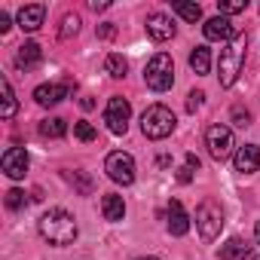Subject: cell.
<instances>
[{"label": "cell", "mask_w": 260, "mask_h": 260, "mask_svg": "<svg viewBox=\"0 0 260 260\" xmlns=\"http://www.w3.org/2000/svg\"><path fill=\"white\" fill-rule=\"evenodd\" d=\"M187 166L196 172V169H199V156H196V153H187Z\"/></svg>", "instance_id": "836d02e7"}, {"label": "cell", "mask_w": 260, "mask_h": 260, "mask_svg": "<svg viewBox=\"0 0 260 260\" xmlns=\"http://www.w3.org/2000/svg\"><path fill=\"white\" fill-rule=\"evenodd\" d=\"M138 260H159V257H138Z\"/></svg>", "instance_id": "d590c367"}, {"label": "cell", "mask_w": 260, "mask_h": 260, "mask_svg": "<svg viewBox=\"0 0 260 260\" xmlns=\"http://www.w3.org/2000/svg\"><path fill=\"white\" fill-rule=\"evenodd\" d=\"M4 202H7V208H10V211H22V208L28 205V199H25V193H22V190H10Z\"/></svg>", "instance_id": "83f0119b"}, {"label": "cell", "mask_w": 260, "mask_h": 260, "mask_svg": "<svg viewBox=\"0 0 260 260\" xmlns=\"http://www.w3.org/2000/svg\"><path fill=\"white\" fill-rule=\"evenodd\" d=\"M172 10H175L184 22H199V19H202V7H199V4H190V0H175Z\"/></svg>", "instance_id": "603a6c76"}, {"label": "cell", "mask_w": 260, "mask_h": 260, "mask_svg": "<svg viewBox=\"0 0 260 260\" xmlns=\"http://www.w3.org/2000/svg\"><path fill=\"white\" fill-rule=\"evenodd\" d=\"M193 220H196V230H199L202 242H214L220 236V230H223V208L214 199H205V202L196 205V217Z\"/></svg>", "instance_id": "5b68a950"}, {"label": "cell", "mask_w": 260, "mask_h": 260, "mask_svg": "<svg viewBox=\"0 0 260 260\" xmlns=\"http://www.w3.org/2000/svg\"><path fill=\"white\" fill-rule=\"evenodd\" d=\"M101 214H104V220H110V223L122 220V217H125V202H122V196L107 193V196L101 199Z\"/></svg>", "instance_id": "e0dca14e"}, {"label": "cell", "mask_w": 260, "mask_h": 260, "mask_svg": "<svg viewBox=\"0 0 260 260\" xmlns=\"http://www.w3.org/2000/svg\"><path fill=\"white\" fill-rule=\"evenodd\" d=\"M46 19V7L43 4H28L19 10V28L22 31H37Z\"/></svg>", "instance_id": "9a60e30c"}, {"label": "cell", "mask_w": 260, "mask_h": 260, "mask_svg": "<svg viewBox=\"0 0 260 260\" xmlns=\"http://www.w3.org/2000/svg\"><path fill=\"white\" fill-rule=\"evenodd\" d=\"M141 132L144 138L150 141H162L175 132V113L166 107V104H150L144 113H141Z\"/></svg>", "instance_id": "3957f363"}, {"label": "cell", "mask_w": 260, "mask_h": 260, "mask_svg": "<svg viewBox=\"0 0 260 260\" xmlns=\"http://www.w3.org/2000/svg\"><path fill=\"white\" fill-rule=\"evenodd\" d=\"M251 260H260V254H254V257H251Z\"/></svg>", "instance_id": "8d00e7d4"}, {"label": "cell", "mask_w": 260, "mask_h": 260, "mask_svg": "<svg viewBox=\"0 0 260 260\" xmlns=\"http://www.w3.org/2000/svg\"><path fill=\"white\" fill-rule=\"evenodd\" d=\"M233 162H236V172L254 175V172L260 169V144H245V147H239Z\"/></svg>", "instance_id": "5bb4252c"}, {"label": "cell", "mask_w": 260, "mask_h": 260, "mask_svg": "<svg viewBox=\"0 0 260 260\" xmlns=\"http://www.w3.org/2000/svg\"><path fill=\"white\" fill-rule=\"evenodd\" d=\"M64 132H68V122L61 116H49V119L40 122V135L43 138H64Z\"/></svg>", "instance_id": "44dd1931"}, {"label": "cell", "mask_w": 260, "mask_h": 260, "mask_svg": "<svg viewBox=\"0 0 260 260\" xmlns=\"http://www.w3.org/2000/svg\"><path fill=\"white\" fill-rule=\"evenodd\" d=\"M233 122L245 128V125H251V113H248L245 107H239V104H236V107H233Z\"/></svg>", "instance_id": "f546056e"}, {"label": "cell", "mask_w": 260, "mask_h": 260, "mask_svg": "<svg viewBox=\"0 0 260 260\" xmlns=\"http://www.w3.org/2000/svg\"><path fill=\"white\" fill-rule=\"evenodd\" d=\"M190 181H193V169L184 162V166L178 169V184H190Z\"/></svg>", "instance_id": "1f68e13d"}, {"label": "cell", "mask_w": 260, "mask_h": 260, "mask_svg": "<svg viewBox=\"0 0 260 260\" xmlns=\"http://www.w3.org/2000/svg\"><path fill=\"white\" fill-rule=\"evenodd\" d=\"M68 181L74 184V190L77 193H83V196H89L92 190H95V184H92V178L86 175V172H68Z\"/></svg>", "instance_id": "d4e9b609"}, {"label": "cell", "mask_w": 260, "mask_h": 260, "mask_svg": "<svg viewBox=\"0 0 260 260\" xmlns=\"http://www.w3.org/2000/svg\"><path fill=\"white\" fill-rule=\"evenodd\" d=\"M202 98H205V92H202V89H193V92L187 95V110H190V113L199 110V107H202Z\"/></svg>", "instance_id": "f1b7e54d"}, {"label": "cell", "mask_w": 260, "mask_h": 260, "mask_svg": "<svg viewBox=\"0 0 260 260\" xmlns=\"http://www.w3.org/2000/svg\"><path fill=\"white\" fill-rule=\"evenodd\" d=\"M0 95H4V107H0V116H4V119H13V116L19 113V101H16V92H13V86H10L7 77L0 80Z\"/></svg>", "instance_id": "d6986e66"}, {"label": "cell", "mask_w": 260, "mask_h": 260, "mask_svg": "<svg viewBox=\"0 0 260 260\" xmlns=\"http://www.w3.org/2000/svg\"><path fill=\"white\" fill-rule=\"evenodd\" d=\"M0 166H4V172H7L13 181L25 178V175H28V150H25V147H10V150L4 153V159H0Z\"/></svg>", "instance_id": "30bf717a"}, {"label": "cell", "mask_w": 260, "mask_h": 260, "mask_svg": "<svg viewBox=\"0 0 260 260\" xmlns=\"http://www.w3.org/2000/svg\"><path fill=\"white\" fill-rule=\"evenodd\" d=\"M187 230H190V217H187L184 205L178 199H172L169 202V233L172 236H187Z\"/></svg>", "instance_id": "2e32d148"}, {"label": "cell", "mask_w": 260, "mask_h": 260, "mask_svg": "<svg viewBox=\"0 0 260 260\" xmlns=\"http://www.w3.org/2000/svg\"><path fill=\"white\" fill-rule=\"evenodd\" d=\"M77 34H80V16H77V13H68V16L61 19L58 37H61V40H71V37H77Z\"/></svg>", "instance_id": "cb8c5ba5"}, {"label": "cell", "mask_w": 260, "mask_h": 260, "mask_svg": "<svg viewBox=\"0 0 260 260\" xmlns=\"http://www.w3.org/2000/svg\"><path fill=\"white\" fill-rule=\"evenodd\" d=\"M128 116H132V104H128L122 95H113L104 107V122L113 135H125V128H128Z\"/></svg>", "instance_id": "ba28073f"}, {"label": "cell", "mask_w": 260, "mask_h": 260, "mask_svg": "<svg viewBox=\"0 0 260 260\" xmlns=\"http://www.w3.org/2000/svg\"><path fill=\"white\" fill-rule=\"evenodd\" d=\"M104 172H107V178H110L113 184H122V187L135 184V159H132V153L113 150V153L104 159Z\"/></svg>", "instance_id": "8992f818"}, {"label": "cell", "mask_w": 260, "mask_h": 260, "mask_svg": "<svg viewBox=\"0 0 260 260\" xmlns=\"http://www.w3.org/2000/svg\"><path fill=\"white\" fill-rule=\"evenodd\" d=\"M245 46H248V37L245 34H236L223 49H220V58H217V80L223 89L236 86L239 74H242V64H245Z\"/></svg>", "instance_id": "7a4b0ae2"}, {"label": "cell", "mask_w": 260, "mask_h": 260, "mask_svg": "<svg viewBox=\"0 0 260 260\" xmlns=\"http://www.w3.org/2000/svg\"><path fill=\"white\" fill-rule=\"evenodd\" d=\"M251 254V245L242 242L239 236H233L226 245H220V260H245Z\"/></svg>", "instance_id": "ac0fdd59"}, {"label": "cell", "mask_w": 260, "mask_h": 260, "mask_svg": "<svg viewBox=\"0 0 260 260\" xmlns=\"http://www.w3.org/2000/svg\"><path fill=\"white\" fill-rule=\"evenodd\" d=\"M254 236H257V245H260V223L254 226Z\"/></svg>", "instance_id": "e575fe53"}, {"label": "cell", "mask_w": 260, "mask_h": 260, "mask_svg": "<svg viewBox=\"0 0 260 260\" xmlns=\"http://www.w3.org/2000/svg\"><path fill=\"white\" fill-rule=\"evenodd\" d=\"M71 95V80H61V83H43L34 89V101L40 107H55L58 101H64Z\"/></svg>", "instance_id": "9c48e42d"}, {"label": "cell", "mask_w": 260, "mask_h": 260, "mask_svg": "<svg viewBox=\"0 0 260 260\" xmlns=\"http://www.w3.org/2000/svg\"><path fill=\"white\" fill-rule=\"evenodd\" d=\"M217 10H220V16H236V13H245L248 10V0H217Z\"/></svg>", "instance_id": "484cf974"}, {"label": "cell", "mask_w": 260, "mask_h": 260, "mask_svg": "<svg viewBox=\"0 0 260 260\" xmlns=\"http://www.w3.org/2000/svg\"><path fill=\"white\" fill-rule=\"evenodd\" d=\"M113 37H116V25H110V22L98 25V40H113Z\"/></svg>", "instance_id": "4dcf8cb0"}, {"label": "cell", "mask_w": 260, "mask_h": 260, "mask_svg": "<svg viewBox=\"0 0 260 260\" xmlns=\"http://www.w3.org/2000/svg\"><path fill=\"white\" fill-rule=\"evenodd\" d=\"M144 25H147V37L156 40V43H166V40L175 37V25H172V19L166 13H150Z\"/></svg>", "instance_id": "7c38bea8"}, {"label": "cell", "mask_w": 260, "mask_h": 260, "mask_svg": "<svg viewBox=\"0 0 260 260\" xmlns=\"http://www.w3.org/2000/svg\"><path fill=\"white\" fill-rule=\"evenodd\" d=\"M43 64V46L34 43V40H25L19 49H16V68L19 71H34Z\"/></svg>", "instance_id": "4fadbf2b"}, {"label": "cell", "mask_w": 260, "mask_h": 260, "mask_svg": "<svg viewBox=\"0 0 260 260\" xmlns=\"http://www.w3.org/2000/svg\"><path fill=\"white\" fill-rule=\"evenodd\" d=\"M40 236L49 242V245H55V248H64V245H71L74 239H77V220H74V214L71 211H64V208H49L43 217H40Z\"/></svg>", "instance_id": "6da1fadb"}, {"label": "cell", "mask_w": 260, "mask_h": 260, "mask_svg": "<svg viewBox=\"0 0 260 260\" xmlns=\"http://www.w3.org/2000/svg\"><path fill=\"white\" fill-rule=\"evenodd\" d=\"M202 34H205V40L230 43V40L236 37V28H233V22H230L226 16H214V19H208V22L202 25Z\"/></svg>", "instance_id": "8fae6325"}, {"label": "cell", "mask_w": 260, "mask_h": 260, "mask_svg": "<svg viewBox=\"0 0 260 260\" xmlns=\"http://www.w3.org/2000/svg\"><path fill=\"white\" fill-rule=\"evenodd\" d=\"M190 68L196 74H208L211 71V52H208V46H196L190 52Z\"/></svg>", "instance_id": "7402d4cb"}, {"label": "cell", "mask_w": 260, "mask_h": 260, "mask_svg": "<svg viewBox=\"0 0 260 260\" xmlns=\"http://www.w3.org/2000/svg\"><path fill=\"white\" fill-rule=\"evenodd\" d=\"M10 28H13V22H10V16H7V13H0V34H7Z\"/></svg>", "instance_id": "d6a6232c"}, {"label": "cell", "mask_w": 260, "mask_h": 260, "mask_svg": "<svg viewBox=\"0 0 260 260\" xmlns=\"http://www.w3.org/2000/svg\"><path fill=\"white\" fill-rule=\"evenodd\" d=\"M205 144H208L211 159L223 162V159L233 153V147H236V141H233V128H230V125H223V122H214L208 132H205Z\"/></svg>", "instance_id": "52a82bcc"}, {"label": "cell", "mask_w": 260, "mask_h": 260, "mask_svg": "<svg viewBox=\"0 0 260 260\" xmlns=\"http://www.w3.org/2000/svg\"><path fill=\"white\" fill-rule=\"evenodd\" d=\"M144 83H147L153 92L172 89V83H175V61H172L169 52H156V55L147 61V68H144Z\"/></svg>", "instance_id": "277c9868"}, {"label": "cell", "mask_w": 260, "mask_h": 260, "mask_svg": "<svg viewBox=\"0 0 260 260\" xmlns=\"http://www.w3.org/2000/svg\"><path fill=\"white\" fill-rule=\"evenodd\" d=\"M74 135H77L80 141H86V144L98 138V132H95V125H92V122H86V119H80V122L74 125Z\"/></svg>", "instance_id": "4316f807"}, {"label": "cell", "mask_w": 260, "mask_h": 260, "mask_svg": "<svg viewBox=\"0 0 260 260\" xmlns=\"http://www.w3.org/2000/svg\"><path fill=\"white\" fill-rule=\"evenodd\" d=\"M125 71H128V61H125L119 52H110V55L104 58V74H107V77L122 80V77H125Z\"/></svg>", "instance_id": "ffe728a7"}]
</instances>
